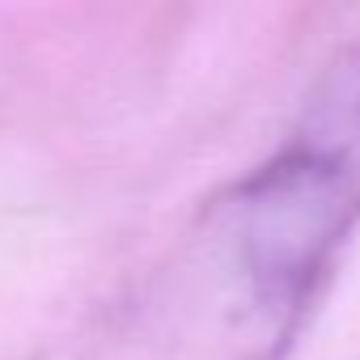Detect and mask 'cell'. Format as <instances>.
<instances>
[{"mask_svg":"<svg viewBox=\"0 0 360 360\" xmlns=\"http://www.w3.org/2000/svg\"><path fill=\"white\" fill-rule=\"evenodd\" d=\"M360 229V43L318 68L280 144L195 212L153 292L165 360H284Z\"/></svg>","mask_w":360,"mask_h":360,"instance_id":"1","label":"cell"}]
</instances>
